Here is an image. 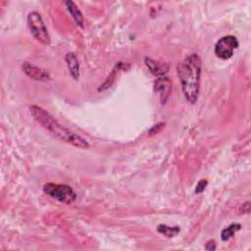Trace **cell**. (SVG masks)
Masks as SVG:
<instances>
[{
	"label": "cell",
	"mask_w": 251,
	"mask_h": 251,
	"mask_svg": "<svg viewBox=\"0 0 251 251\" xmlns=\"http://www.w3.org/2000/svg\"><path fill=\"white\" fill-rule=\"evenodd\" d=\"M202 63L198 54L192 53L176 66V73L181 84L182 93L187 102L195 104L200 91Z\"/></svg>",
	"instance_id": "cell-1"
},
{
	"label": "cell",
	"mask_w": 251,
	"mask_h": 251,
	"mask_svg": "<svg viewBox=\"0 0 251 251\" xmlns=\"http://www.w3.org/2000/svg\"><path fill=\"white\" fill-rule=\"evenodd\" d=\"M29 113L42 127L51 132L58 139L81 149L89 147V143L83 137L65 127L43 108L37 105H31L29 106Z\"/></svg>",
	"instance_id": "cell-2"
},
{
	"label": "cell",
	"mask_w": 251,
	"mask_h": 251,
	"mask_svg": "<svg viewBox=\"0 0 251 251\" xmlns=\"http://www.w3.org/2000/svg\"><path fill=\"white\" fill-rule=\"evenodd\" d=\"M42 189L46 195L66 205L73 204L76 200V193L68 184L47 182Z\"/></svg>",
	"instance_id": "cell-3"
},
{
	"label": "cell",
	"mask_w": 251,
	"mask_h": 251,
	"mask_svg": "<svg viewBox=\"0 0 251 251\" xmlns=\"http://www.w3.org/2000/svg\"><path fill=\"white\" fill-rule=\"evenodd\" d=\"M26 22L30 33L32 34L34 39L40 44L48 46L50 44V35L41 15L36 11L30 12L27 15Z\"/></svg>",
	"instance_id": "cell-4"
},
{
	"label": "cell",
	"mask_w": 251,
	"mask_h": 251,
	"mask_svg": "<svg viewBox=\"0 0 251 251\" xmlns=\"http://www.w3.org/2000/svg\"><path fill=\"white\" fill-rule=\"evenodd\" d=\"M239 46V42L237 38L233 35H226L221 37L215 44L214 52L215 55L222 59L227 60L232 57L234 50Z\"/></svg>",
	"instance_id": "cell-5"
},
{
	"label": "cell",
	"mask_w": 251,
	"mask_h": 251,
	"mask_svg": "<svg viewBox=\"0 0 251 251\" xmlns=\"http://www.w3.org/2000/svg\"><path fill=\"white\" fill-rule=\"evenodd\" d=\"M22 70L29 78L33 80L46 82L51 79V75L46 70L35 66L29 62H24L22 65Z\"/></svg>",
	"instance_id": "cell-6"
},
{
	"label": "cell",
	"mask_w": 251,
	"mask_h": 251,
	"mask_svg": "<svg viewBox=\"0 0 251 251\" xmlns=\"http://www.w3.org/2000/svg\"><path fill=\"white\" fill-rule=\"evenodd\" d=\"M155 91L160 95L162 104H165L169 99L172 91V81L168 76H160L154 83Z\"/></svg>",
	"instance_id": "cell-7"
},
{
	"label": "cell",
	"mask_w": 251,
	"mask_h": 251,
	"mask_svg": "<svg viewBox=\"0 0 251 251\" xmlns=\"http://www.w3.org/2000/svg\"><path fill=\"white\" fill-rule=\"evenodd\" d=\"M65 61L71 76L75 80H77L79 78L80 73H79V62L76 55L74 52H68L65 56Z\"/></svg>",
	"instance_id": "cell-8"
},
{
	"label": "cell",
	"mask_w": 251,
	"mask_h": 251,
	"mask_svg": "<svg viewBox=\"0 0 251 251\" xmlns=\"http://www.w3.org/2000/svg\"><path fill=\"white\" fill-rule=\"evenodd\" d=\"M145 65L148 68V70L157 76H164L165 74L168 72L169 68L165 64H161L157 61H155L152 58H145Z\"/></svg>",
	"instance_id": "cell-9"
},
{
	"label": "cell",
	"mask_w": 251,
	"mask_h": 251,
	"mask_svg": "<svg viewBox=\"0 0 251 251\" xmlns=\"http://www.w3.org/2000/svg\"><path fill=\"white\" fill-rule=\"evenodd\" d=\"M66 8L69 11V13L71 14L72 18L74 19L75 23L81 28H83L84 26V18L83 15L81 13V11L77 8V6L75 5V3L74 1H66L65 2Z\"/></svg>",
	"instance_id": "cell-10"
},
{
	"label": "cell",
	"mask_w": 251,
	"mask_h": 251,
	"mask_svg": "<svg viewBox=\"0 0 251 251\" xmlns=\"http://www.w3.org/2000/svg\"><path fill=\"white\" fill-rule=\"evenodd\" d=\"M157 231L161 234H163L164 236H167V237H174L176 236L179 231H180V227L177 226H168V225H164V224H161L157 226Z\"/></svg>",
	"instance_id": "cell-11"
},
{
	"label": "cell",
	"mask_w": 251,
	"mask_h": 251,
	"mask_svg": "<svg viewBox=\"0 0 251 251\" xmlns=\"http://www.w3.org/2000/svg\"><path fill=\"white\" fill-rule=\"evenodd\" d=\"M241 227L240 224H237V223H232L230 224L228 226L225 227L222 232H221V238L223 241H227L228 239H230L234 233L239 230Z\"/></svg>",
	"instance_id": "cell-12"
},
{
	"label": "cell",
	"mask_w": 251,
	"mask_h": 251,
	"mask_svg": "<svg viewBox=\"0 0 251 251\" xmlns=\"http://www.w3.org/2000/svg\"><path fill=\"white\" fill-rule=\"evenodd\" d=\"M207 184H208L207 179H200V180L197 182L196 186H195V193H196V194L202 193V192L205 190Z\"/></svg>",
	"instance_id": "cell-13"
},
{
	"label": "cell",
	"mask_w": 251,
	"mask_h": 251,
	"mask_svg": "<svg viewBox=\"0 0 251 251\" xmlns=\"http://www.w3.org/2000/svg\"><path fill=\"white\" fill-rule=\"evenodd\" d=\"M216 248H217V245H216V242L214 239L209 240L205 245V249L209 250V251H214V250H216Z\"/></svg>",
	"instance_id": "cell-14"
},
{
	"label": "cell",
	"mask_w": 251,
	"mask_h": 251,
	"mask_svg": "<svg viewBox=\"0 0 251 251\" xmlns=\"http://www.w3.org/2000/svg\"><path fill=\"white\" fill-rule=\"evenodd\" d=\"M164 126H165V124H164V123H161V124L155 125V126L150 129L149 133H150V134H153V133H157V132L161 131V129L164 127Z\"/></svg>",
	"instance_id": "cell-15"
}]
</instances>
